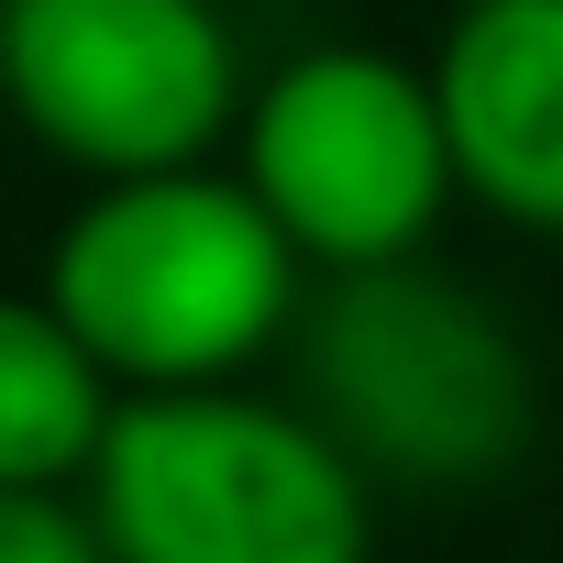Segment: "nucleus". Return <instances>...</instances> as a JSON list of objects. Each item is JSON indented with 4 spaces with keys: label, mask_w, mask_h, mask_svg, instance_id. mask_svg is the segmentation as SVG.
I'll list each match as a JSON object with an SVG mask.
<instances>
[{
    "label": "nucleus",
    "mask_w": 563,
    "mask_h": 563,
    "mask_svg": "<svg viewBox=\"0 0 563 563\" xmlns=\"http://www.w3.org/2000/svg\"><path fill=\"white\" fill-rule=\"evenodd\" d=\"M45 310L78 332V354L111 387L199 398L299 321V254L254 210L243 177H210V166L133 177L56 232Z\"/></svg>",
    "instance_id": "obj_1"
},
{
    "label": "nucleus",
    "mask_w": 563,
    "mask_h": 563,
    "mask_svg": "<svg viewBox=\"0 0 563 563\" xmlns=\"http://www.w3.org/2000/svg\"><path fill=\"white\" fill-rule=\"evenodd\" d=\"M89 530L111 563H365L376 497L310 409L199 387L122 398L89 464Z\"/></svg>",
    "instance_id": "obj_2"
},
{
    "label": "nucleus",
    "mask_w": 563,
    "mask_h": 563,
    "mask_svg": "<svg viewBox=\"0 0 563 563\" xmlns=\"http://www.w3.org/2000/svg\"><path fill=\"white\" fill-rule=\"evenodd\" d=\"M299 376L343 464L398 475V486H486L519 464L541 420L519 332L497 321L486 288H464L442 265L332 276L299 332Z\"/></svg>",
    "instance_id": "obj_3"
},
{
    "label": "nucleus",
    "mask_w": 563,
    "mask_h": 563,
    "mask_svg": "<svg viewBox=\"0 0 563 563\" xmlns=\"http://www.w3.org/2000/svg\"><path fill=\"white\" fill-rule=\"evenodd\" d=\"M243 188L288 232L299 265H332V276L420 265V243L453 199V144H442L431 78L398 56H365V45H321L299 67H276L265 100L243 111Z\"/></svg>",
    "instance_id": "obj_4"
},
{
    "label": "nucleus",
    "mask_w": 563,
    "mask_h": 563,
    "mask_svg": "<svg viewBox=\"0 0 563 563\" xmlns=\"http://www.w3.org/2000/svg\"><path fill=\"white\" fill-rule=\"evenodd\" d=\"M0 100L100 188L188 177L232 122V23L210 0H0Z\"/></svg>",
    "instance_id": "obj_5"
},
{
    "label": "nucleus",
    "mask_w": 563,
    "mask_h": 563,
    "mask_svg": "<svg viewBox=\"0 0 563 563\" xmlns=\"http://www.w3.org/2000/svg\"><path fill=\"white\" fill-rule=\"evenodd\" d=\"M431 100H442L453 188H475L519 232H563V0L453 12Z\"/></svg>",
    "instance_id": "obj_6"
},
{
    "label": "nucleus",
    "mask_w": 563,
    "mask_h": 563,
    "mask_svg": "<svg viewBox=\"0 0 563 563\" xmlns=\"http://www.w3.org/2000/svg\"><path fill=\"white\" fill-rule=\"evenodd\" d=\"M111 420H122V387L78 354V332L45 299H0V497L89 486Z\"/></svg>",
    "instance_id": "obj_7"
},
{
    "label": "nucleus",
    "mask_w": 563,
    "mask_h": 563,
    "mask_svg": "<svg viewBox=\"0 0 563 563\" xmlns=\"http://www.w3.org/2000/svg\"><path fill=\"white\" fill-rule=\"evenodd\" d=\"M0 563H111L89 508L67 497H0Z\"/></svg>",
    "instance_id": "obj_8"
},
{
    "label": "nucleus",
    "mask_w": 563,
    "mask_h": 563,
    "mask_svg": "<svg viewBox=\"0 0 563 563\" xmlns=\"http://www.w3.org/2000/svg\"><path fill=\"white\" fill-rule=\"evenodd\" d=\"M453 12H486V0H453Z\"/></svg>",
    "instance_id": "obj_9"
}]
</instances>
